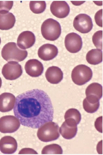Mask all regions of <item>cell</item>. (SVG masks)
Wrapping results in <instances>:
<instances>
[{
  "instance_id": "obj_1",
  "label": "cell",
  "mask_w": 103,
  "mask_h": 155,
  "mask_svg": "<svg viewBox=\"0 0 103 155\" xmlns=\"http://www.w3.org/2000/svg\"><path fill=\"white\" fill-rule=\"evenodd\" d=\"M14 113L22 125L32 128H39L53 119L54 109L50 97L38 89L18 95Z\"/></svg>"
},
{
  "instance_id": "obj_2",
  "label": "cell",
  "mask_w": 103,
  "mask_h": 155,
  "mask_svg": "<svg viewBox=\"0 0 103 155\" xmlns=\"http://www.w3.org/2000/svg\"><path fill=\"white\" fill-rule=\"evenodd\" d=\"M2 56L3 59L8 62H19L27 58L28 52L26 50L19 48L15 43L10 42L5 44L2 48Z\"/></svg>"
},
{
  "instance_id": "obj_3",
  "label": "cell",
  "mask_w": 103,
  "mask_h": 155,
  "mask_svg": "<svg viewBox=\"0 0 103 155\" xmlns=\"http://www.w3.org/2000/svg\"><path fill=\"white\" fill-rule=\"evenodd\" d=\"M39 140L43 142H50L58 140L60 137L58 124L50 121L40 127L37 133Z\"/></svg>"
},
{
  "instance_id": "obj_4",
  "label": "cell",
  "mask_w": 103,
  "mask_h": 155,
  "mask_svg": "<svg viewBox=\"0 0 103 155\" xmlns=\"http://www.w3.org/2000/svg\"><path fill=\"white\" fill-rule=\"evenodd\" d=\"M61 31L59 23L51 18L45 20L41 25V34L47 40L55 41L58 39L60 36Z\"/></svg>"
},
{
  "instance_id": "obj_5",
  "label": "cell",
  "mask_w": 103,
  "mask_h": 155,
  "mask_svg": "<svg viewBox=\"0 0 103 155\" xmlns=\"http://www.w3.org/2000/svg\"><path fill=\"white\" fill-rule=\"evenodd\" d=\"M93 76L92 70L90 67L84 64L76 66L72 70L71 78L74 84L82 85L91 80Z\"/></svg>"
},
{
  "instance_id": "obj_6",
  "label": "cell",
  "mask_w": 103,
  "mask_h": 155,
  "mask_svg": "<svg viewBox=\"0 0 103 155\" xmlns=\"http://www.w3.org/2000/svg\"><path fill=\"white\" fill-rule=\"evenodd\" d=\"M20 126V122L17 117L11 115L0 118V132L12 133L17 131Z\"/></svg>"
},
{
  "instance_id": "obj_7",
  "label": "cell",
  "mask_w": 103,
  "mask_h": 155,
  "mask_svg": "<svg viewBox=\"0 0 103 155\" xmlns=\"http://www.w3.org/2000/svg\"><path fill=\"white\" fill-rule=\"evenodd\" d=\"M22 73L21 65L15 61H9L4 65L2 69V74L8 80L18 79L22 76Z\"/></svg>"
},
{
  "instance_id": "obj_8",
  "label": "cell",
  "mask_w": 103,
  "mask_h": 155,
  "mask_svg": "<svg viewBox=\"0 0 103 155\" xmlns=\"http://www.w3.org/2000/svg\"><path fill=\"white\" fill-rule=\"evenodd\" d=\"M73 26L77 31L82 34L89 33L93 27L91 18L85 14H80L75 17Z\"/></svg>"
},
{
  "instance_id": "obj_9",
  "label": "cell",
  "mask_w": 103,
  "mask_h": 155,
  "mask_svg": "<svg viewBox=\"0 0 103 155\" xmlns=\"http://www.w3.org/2000/svg\"><path fill=\"white\" fill-rule=\"evenodd\" d=\"M65 43L66 50L72 53L79 52L82 46V38L79 35L75 33H69L66 35Z\"/></svg>"
},
{
  "instance_id": "obj_10",
  "label": "cell",
  "mask_w": 103,
  "mask_h": 155,
  "mask_svg": "<svg viewBox=\"0 0 103 155\" xmlns=\"http://www.w3.org/2000/svg\"><path fill=\"white\" fill-rule=\"evenodd\" d=\"M77 124L71 118H68L61 126L59 132L64 138L71 140L75 137L78 131Z\"/></svg>"
},
{
  "instance_id": "obj_11",
  "label": "cell",
  "mask_w": 103,
  "mask_h": 155,
  "mask_svg": "<svg viewBox=\"0 0 103 155\" xmlns=\"http://www.w3.org/2000/svg\"><path fill=\"white\" fill-rule=\"evenodd\" d=\"M50 9L53 15L59 18H66L70 11L69 5L65 1H54L51 3Z\"/></svg>"
},
{
  "instance_id": "obj_12",
  "label": "cell",
  "mask_w": 103,
  "mask_h": 155,
  "mask_svg": "<svg viewBox=\"0 0 103 155\" xmlns=\"http://www.w3.org/2000/svg\"><path fill=\"white\" fill-rule=\"evenodd\" d=\"M58 54V48L52 44H44L39 48L38 54L39 58L44 61L53 60Z\"/></svg>"
},
{
  "instance_id": "obj_13",
  "label": "cell",
  "mask_w": 103,
  "mask_h": 155,
  "mask_svg": "<svg viewBox=\"0 0 103 155\" xmlns=\"http://www.w3.org/2000/svg\"><path fill=\"white\" fill-rule=\"evenodd\" d=\"M18 149V143L14 138L6 136L0 140V151L5 154L15 153Z\"/></svg>"
},
{
  "instance_id": "obj_14",
  "label": "cell",
  "mask_w": 103,
  "mask_h": 155,
  "mask_svg": "<svg viewBox=\"0 0 103 155\" xmlns=\"http://www.w3.org/2000/svg\"><path fill=\"white\" fill-rule=\"evenodd\" d=\"M26 73L31 77L36 78L41 76L44 71L42 63L36 59L28 60L25 65Z\"/></svg>"
},
{
  "instance_id": "obj_15",
  "label": "cell",
  "mask_w": 103,
  "mask_h": 155,
  "mask_svg": "<svg viewBox=\"0 0 103 155\" xmlns=\"http://www.w3.org/2000/svg\"><path fill=\"white\" fill-rule=\"evenodd\" d=\"M35 37L32 31H25L21 33L17 39V45L22 50L32 47L35 44Z\"/></svg>"
},
{
  "instance_id": "obj_16",
  "label": "cell",
  "mask_w": 103,
  "mask_h": 155,
  "mask_svg": "<svg viewBox=\"0 0 103 155\" xmlns=\"http://www.w3.org/2000/svg\"><path fill=\"white\" fill-rule=\"evenodd\" d=\"M15 97L12 93H4L0 95V111L7 112L14 107Z\"/></svg>"
},
{
  "instance_id": "obj_17",
  "label": "cell",
  "mask_w": 103,
  "mask_h": 155,
  "mask_svg": "<svg viewBox=\"0 0 103 155\" xmlns=\"http://www.w3.org/2000/svg\"><path fill=\"white\" fill-rule=\"evenodd\" d=\"M47 80L50 84H57L63 78V73L59 67L52 66L49 67L45 72Z\"/></svg>"
},
{
  "instance_id": "obj_18",
  "label": "cell",
  "mask_w": 103,
  "mask_h": 155,
  "mask_svg": "<svg viewBox=\"0 0 103 155\" xmlns=\"http://www.w3.org/2000/svg\"><path fill=\"white\" fill-rule=\"evenodd\" d=\"M99 107V100L95 96H88L83 100V109L88 113L92 114L96 112Z\"/></svg>"
},
{
  "instance_id": "obj_19",
  "label": "cell",
  "mask_w": 103,
  "mask_h": 155,
  "mask_svg": "<svg viewBox=\"0 0 103 155\" xmlns=\"http://www.w3.org/2000/svg\"><path fill=\"white\" fill-rule=\"evenodd\" d=\"M16 19L11 12L0 13V29L8 30L13 28L15 23Z\"/></svg>"
},
{
  "instance_id": "obj_20",
  "label": "cell",
  "mask_w": 103,
  "mask_h": 155,
  "mask_svg": "<svg viewBox=\"0 0 103 155\" xmlns=\"http://www.w3.org/2000/svg\"><path fill=\"white\" fill-rule=\"evenodd\" d=\"M86 59L90 64H99L103 61V52L99 49L90 50L87 53Z\"/></svg>"
},
{
  "instance_id": "obj_21",
  "label": "cell",
  "mask_w": 103,
  "mask_h": 155,
  "mask_svg": "<svg viewBox=\"0 0 103 155\" xmlns=\"http://www.w3.org/2000/svg\"><path fill=\"white\" fill-rule=\"evenodd\" d=\"M85 94L86 96L89 95L95 96L100 100L103 96L102 86L98 83H92L87 87Z\"/></svg>"
},
{
  "instance_id": "obj_22",
  "label": "cell",
  "mask_w": 103,
  "mask_h": 155,
  "mask_svg": "<svg viewBox=\"0 0 103 155\" xmlns=\"http://www.w3.org/2000/svg\"><path fill=\"white\" fill-rule=\"evenodd\" d=\"M31 11L35 14L43 13L46 8V3L45 1H31L29 3Z\"/></svg>"
},
{
  "instance_id": "obj_23",
  "label": "cell",
  "mask_w": 103,
  "mask_h": 155,
  "mask_svg": "<svg viewBox=\"0 0 103 155\" xmlns=\"http://www.w3.org/2000/svg\"><path fill=\"white\" fill-rule=\"evenodd\" d=\"M42 154H62L63 150L59 145L54 143L48 145L42 149Z\"/></svg>"
},
{
  "instance_id": "obj_24",
  "label": "cell",
  "mask_w": 103,
  "mask_h": 155,
  "mask_svg": "<svg viewBox=\"0 0 103 155\" xmlns=\"http://www.w3.org/2000/svg\"><path fill=\"white\" fill-rule=\"evenodd\" d=\"M68 118H71L75 120L78 125L81 122V115L79 111L75 109H68L65 113V119L66 120Z\"/></svg>"
},
{
  "instance_id": "obj_25",
  "label": "cell",
  "mask_w": 103,
  "mask_h": 155,
  "mask_svg": "<svg viewBox=\"0 0 103 155\" xmlns=\"http://www.w3.org/2000/svg\"><path fill=\"white\" fill-rule=\"evenodd\" d=\"M92 42L97 49L103 50L102 31H99L95 33L92 36Z\"/></svg>"
},
{
  "instance_id": "obj_26",
  "label": "cell",
  "mask_w": 103,
  "mask_h": 155,
  "mask_svg": "<svg viewBox=\"0 0 103 155\" xmlns=\"http://www.w3.org/2000/svg\"><path fill=\"white\" fill-rule=\"evenodd\" d=\"M13 5V1H0V13H8Z\"/></svg>"
},
{
  "instance_id": "obj_27",
  "label": "cell",
  "mask_w": 103,
  "mask_h": 155,
  "mask_svg": "<svg viewBox=\"0 0 103 155\" xmlns=\"http://www.w3.org/2000/svg\"><path fill=\"white\" fill-rule=\"evenodd\" d=\"M95 21L97 25L103 27V10L101 9L96 13L95 16Z\"/></svg>"
},
{
  "instance_id": "obj_28",
  "label": "cell",
  "mask_w": 103,
  "mask_h": 155,
  "mask_svg": "<svg viewBox=\"0 0 103 155\" xmlns=\"http://www.w3.org/2000/svg\"><path fill=\"white\" fill-rule=\"evenodd\" d=\"M102 116L97 118L95 122V127L96 129L100 133H103Z\"/></svg>"
},
{
  "instance_id": "obj_29",
  "label": "cell",
  "mask_w": 103,
  "mask_h": 155,
  "mask_svg": "<svg viewBox=\"0 0 103 155\" xmlns=\"http://www.w3.org/2000/svg\"><path fill=\"white\" fill-rule=\"evenodd\" d=\"M19 154H38L37 152H36L35 150L30 148H25L19 151Z\"/></svg>"
},
{
  "instance_id": "obj_30",
  "label": "cell",
  "mask_w": 103,
  "mask_h": 155,
  "mask_svg": "<svg viewBox=\"0 0 103 155\" xmlns=\"http://www.w3.org/2000/svg\"><path fill=\"white\" fill-rule=\"evenodd\" d=\"M2 85V80L1 78L0 77V88H1V87Z\"/></svg>"
},
{
  "instance_id": "obj_31",
  "label": "cell",
  "mask_w": 103,
  "mask_h": 155,
  "mask_svg": "<svg viewBox=\"0 0 103 155\" xmlns=\"http://www.w3.org/2000/svg\"><path fill=\"white\" fill-rule=\"evenodd\" d=\"M1 38H0V44H1Z\"/></svg>"
}]
</instances>
